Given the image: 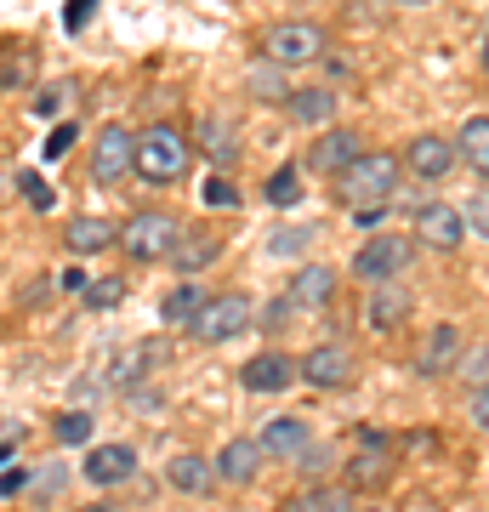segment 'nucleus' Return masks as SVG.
I'll return each mask as SVG.
<instances>
[{
  "label": "nucleus",
  "instance_id": "obj_1",
  "mask_svg": "<svg viewBox=\"0 0 489 512\" xmlns=\"http://www.w3.org/2000/svg\"><path fill=\"white\" fill-rule=\"evenodd\" d=\"M188 154H194V137H182L171 120H160V126H148L143 137H137V165H131V177H143V183L154 188H171L188 177Z\"/></svg>",
  "mask_w": 489,
  "mask_h": 512
},
{
  "label": "nucleus",
  "instance_id": "obj_2",
  "mask_svg": "<svg viewBox=\"0 0 489 512\" xmlns=\"http://www.w3.org/2000/svg\"><path fill=\"white\" fill-rule=\"evenodd\" d=\"M399 183H404V160L370 148V154H359V160L336 177V194H342L347 205H387L399 194Z\"/></svg>",
  "mask_w": 489,
  "mask_h": 512
},
{
  "label": "nucleus",
  "instance_id": "obj_3",
  "mask_svg": "<svg viewBox=\"0 0 489 512\" xmlns=\"http://www.w3.org/2000/svg\"><path fill=\"white\" fill-rule=\"evenodd\" d=\"M325 52H330V35H325V23H313V18H279L262 29V57L279 63V69L319 63Z\"/></svg>",
  "mask_w": 489,
  "mask_h": 512
},
{
  "label": "nucleus",
  "instance_id": "obj_4",
  "mask_svg": "<svg viewBox=\"0 0 489 512\" xmlns=\"http://www.w3.org/2000/svg\"><path fill=\"white\" fill-rule=\"evenodd\" d=\"M410 262H416V239L410 234H370L359 251H353L347 274L359 279V285H399Z\"/></svg>",
  "mask_w": 489,
  "mask_h": 512
},
{
  "label": "nucleus",
  "instance_id": "obj_5",
  "mask_svg": "<svg viewBox=\"0 0 489 512\" xmlns=\"http://www.w3.org/2000/svg\"><path fill=\"white\" fill-rule=\"evenodd\" d=\"M182 239V222L171 217V211H137V217L120 222V256L126 262H171V251H177Z\"/></svg>",
  "mask_w": 489,
  "mask_h": 512
},
{
  "label": "nucleus",
  "instance_id": "obj_6",
  "mask_svg": "<svg viewBox=\"0 0 489 512\" xmlns=\"http://www.w3.org/2000/svg\"><path fill=\"white\" fill-rule=\"evenodd\" d=\"M296 376H302L313 393H347L353 376H359V359H353L347 342H319V348H308L296 359Z\"/></svg>",
  "mask_w": 489,
  "mask_h": 512
},
{
  "label": "nucleus",
  "instance_id": "obj_7",
  "mask_svg": "<svg viewBox=\"0 0 489 512\" xmlns=\"http://www.w3.org/2000/svg\"><path fill=\"white\" fill-rule=\"evenodd\" d=\"M256 319L251 296L245 291H222L205 302V313L194 319V342H205V348H222V342H234V336H245Z\"/></svg>",
  "mask_w": 489,
  "mask_h": 512
},
{
  "label": "nucleus",
  "instance_id": "obj_8",
  "mask_svg": "<svg viewBox=\"0 0 489 512\" xmlns=\"http://www.w3.org/2000/svg\"><path fill=\"white\" fill-rule=\"evenodd\" d=\"M131 165H137V131L131 126H103L97 131V143H91V183L97 188H114V183H126L131 177Z\"/></svg>",
  "mask_w": 489,
  "mask_h": 512
},
{
  "label": "nucleus",
  "instance_id": "obj_9",
  "mask_svg": "<svg viewBox=\"0 0 489 512\" xmlns=\"http://www.w3.org/2000/svg\"><path fill=\"white\" fill-rule=\"evenodd\" d=\"M410 217H416V245H427V251H461V239L472 234L467 211L450 200H421Z\"/></svg>",
  "mask_w": 489,
  "mask_h": 512
},
{
  "label": "nucleus",
  "instance_id": "obj_10",
  "mask_svg": "<svg viewBox=\"0 0 489 512\" xmlns=\"http://www.w3.org/2000/svg\"><path fill=\"white\" fill-rule=\"evenodd\" d=\"M404 171L416 177V183H444L455 171V160H461V148L450 143V137H438V131H416L410 143H404Z\"/></svg>",
  "mask_w": 489,
  "mask_h": 512
},
{
  "label": "nucleus",
  "instance_id": "obj_11",
  "mask_svg": "<svg viewBox=\"0 0 489 512\" xmlns=\"http://www.w3.org/2000/svg\"><path fill=\"white\" fill-rule=\"evenodd\" d=\"M290 382H302V376H296V359H290L285 348H262L239 365V387H245L251 399H273V393H285Z\"/></svg>",
  "mask_w": 489,
  "mask_h": 512
},
{
  "label": "nucleus",
  "instance_id": "obj_12",
  "mask_svg": "<svg viewBox=\"0 0 489 512\" xmlns=\"http://www.w3.org/2000/svg\"><path fill=\"white\" fill-rule=\"evenodd\" d=\"M359 154H364L359 131H347V126H325V131H319V137H313V143H308V154H302V165H308V171H319V177H330V183H336V177H342L347 165L359 160Z\"/></svg>",
  "mask_w": 489,
  "mask_h": 512
},
{
  "label": "nucleus",
  "instance_id": "obj_13",
  "mask_svg": "<svg viewBox=\"0 0 489 512\" xmlns=\"http://www.w3.org/2000/svg\"><path fill=\"white\" fill-rule=\"evenodd\" d=\"M461 348H467V342H461V325H450V319L433 325L416 348V376H427V382H433V376H450V370L461 365Z\"/></svg>",
  "mask_w": 489,
  "mask_h": 512
},
{
  "label": "nucleus",
  "instance_id": "obj_14",
  "mask_svg": "<svg viewBox=\"0 0 489 512\" xmlns=\"http://www.w3.org/2000/svg\"><path fill=\"white\" fill-rule=\"evenodd\" d=\"M336 109H342V103H336V86H325V80H319V86H296V92L285 97V120L302 126V131H325L330 120H336Z\"/></svg>",
  "mask_w": 489,
  "mask_h": 512
},
{
  "label": "nucleus",
  "instance_id": "obj_15",
  "mask_svg": "<svg viewBox=\"0 0 489 512\" xmlns=\"http://www.w3.org/2000/svg\"><path fill=\"white\" fill-rule=\"evenodd\" d=\"M285 296H290V308H296V313L330 308V296H336V268H330V262H302V268L290 274Z\"/></svg>",
  "mask_w": 489,
  "mask_h": 512
},
{
  "label": "nucleus",
  "instance_id": "obj_16",
  "mask_svg": "<svg viewBox=\"0 0 489 512\" xmlns=\"http://www.w3.org/2000/svg\"><path fill=\"white\" fill-rule=\"evenodd\" d=\"M262 461H268V450H262L256 439H228L217 450V461H211V467H217V484L245 490V484H256V478H262Z\"/></svg>",
  "mask_w": 489,
  "mask_h": 512
},
{
  "label": "nucleus",
  "instance_id": "obj_17",
  "mask_svg": "<svg viewBox=\"0 0 489 512\" xmlns=\"http://www.w3.org/2000/svg\"><path fill=\"white\" fill-rule=\"evenodd\" d=\"M194 148H200L217 171H234V165H239V131H234V120H228V114H200V126H194Z\"/></svg>",
  "mask_w": 489,
  "mask_h": 512
},
{
  "label": "nucleus",
  "instance_id": "obj_18",
  "mask_svg": "<svg viewBox=\"0 0 489 512\" xmlns=\"http://www.w3.org/2000/svg\"><path fill=\"white\" fill-rule=\"evenodd\" d=\"M137 473V450L131 444H97L86 461H80V478L97 484V490H114V484H126Z\"/></svg>",
  "mask_w": 489,
  "mask_h": 512
},
{
  "label": "nucleus",
  "instance_id": "obj_19",
  "mask_svg": "<svg viewBox=\"0 0 489 512\" xmlns=\"http://www.w3.org/2000/svg\"><path fill=\"white\" fill-rule=\"evenodd\" d=\"M410 313H416V296L404 291V285H370V302H364V330L387 336V330H399Z\"/></svg>",
  "mask_w": 489,
  "mask_h": 512
},
{
  "label": "nucleus",
  "instance_id": "obj_20",
  "mask_svg": "<svg viewBox=\"0 0 489 512\" xmlns=\"http://www.w3.org/2000/svg\"><path fill=\"white\" fill-rule=\"evenodd\" d=\"M63 245H69V256H103L109 245H120V228L103 211H86V217H74L63 228Z\"/></svg>",
  "mask_w": 489,
  "mask_h": 512
},
{
  "label": "nucleus",
  "instance_id": "obj_21",
  "mask_svg": "<svg viewBox=\"0 0 489 512\" xmlns=\"http://www.w3.org/2000/svg\"><path fill=\"white\" fill-rule=\"evenodd\" d=\"M256 444H262L273 461H302V450L313 444V433H308V421L302 416H273L268 427L256 433Z\"/></svg>",
  "mask_w": 489,
  "mask_h": 512
},
{
  "label": "nucleus",
  "instance_id": "obj_22",
  "mask_svg": "<svg viewBox=\"0 0 489 512\" xmlns=\"http://www.w3.org/2000/svg\"><path fill=\"white\" fill-rule=\"evenodd\" d=\"M165 484H171L177 495H194V501H200V495L217 490V467H211L205 456H171V467H165Z\"/></svg>",
  "mask_w": 489,
  "mask_h": 512
},
{
  "label": "nucleus",
  "instance_id": "obj_23",
  "mask_svg": "<svg viewBox=\"0 0 489 512\" xmlns=\"http://www.w3.org/2000/svg\"><path fill=\"white\" fill-rule=\"evenodd\" d=\"M245 92H251L256 103H273V109H285V97L296 92V86H290V74L279 69V63H268V57H256L251 69H245Z\"/></svg>",
  "mask_w": 489,
  "mask_h": 512
},
{
  "label": "nucleus",
  "instance_id": "obj_24",
  "mask_svg": "<svg viewBox=\"0 0 489 512\" xmlns=\"http://www.w3.org/2000/svg\"><path fill=\"white\" fill-rule=\"evenodd\" d=\"M279 512H359L347 484H313V490H296Z\"/></svg>",
  "mask_w": 489,
  "mask_h": 512
},
{
  "label": "nucleus",
  "instance_id": "obj_25",
  "mask_svg": "<svg viewBox=\"0 0 489 512\" xmlns=\"http://www.w3.org/2000/svg\"><path fill=\"white\" fill-rule=\"evenodd\" d=\"M217 251H222V239L217 234H182L177 239V251H171V268H177L182 279H194L200 274V268H211V262H217Z\"/></svg>",
  "mask_w": 489,
  "mask_h": 512
},
{
  "label": "nucleus",
  "instance_id": "obj_26",
  "mask_svg": "<svg viewBox=\"0 0 489 512\" xmlns=\"http://www.w3.org/2000/svg\"><path fill=\"white\" fill-rule=\"evenodd\" d=\"M205 302H211V296H205L200 285H194V279H182L177 291H165L160 319H165V325H177V330H194V319L205 313Z\"/></svg>",
  "mask_w": 489,
  "mask_h": 512
},
{
  "label": "nucleus",
  "instance_id": "obj_27",
  "mask_svg": "<svg viewBox=\"0 0 489 512\" xmlns=\"http://www.w3.org/2000/svg\"><path fill=\"white\" fill-rule=\"evenodd\" d=\"M393 456H399V450H359V444H353V461H347V490H376V484H387Z\"/></svg>",
  "mask_w": 489,
  "mask_h": 512
},
{
  "label": "nucleus",
  "instance_id": "obj_28",
  "mask_svg": "<svg viewBox=\"0 0 489 512\" xmlns=\"http://www.w3.org/2000/svg\"><path fill=\"white\" fill-rule=\"evenodd\" d=\"M455 148H461L467 171H478V177L489 183V114H467V120H461V137H455Z\"/></svg>",
  "mask_w": 489,
  "mask_h": 512
},
{
  "label": "nucleus",
  "instance_id": "obj_29",
  "mask_svg": "<svg viewBox=\"0 0 489 512\" xmlns=\"http://www.w3.org/2000/svg\"><path fill=\"white\" fill-rule=\"evenodd\" d=\"M154 365H160V348H154V342H137V348H126L120 359H114L109 382H114V387H137Z\"/></svg>",
  "mask_w": 489,
  "mask_h": 512
},
{
  "label": "nucleus",
  "instance_id": "obj_30",
  "mask_svg": "<svg viewBox=\"0 0 489 512\" xmlns=\"http://www.w3.org/2000/svg\"><path fill=\"white\" fill-rule=\"evenodd\" d=\"M91 433H97V421H91L86 410H63V416L52 421V439L63 444V450H80V444H91Z\"/></svg>",
  "mask_w": 489,
  "mask_h": 512
},
{
  "label": "nucleus",
  "instance_id": "obj_31",
  "mask_svg": "<svg viewBox=\"0 0 489 512\" xmlns=\"http://www.w3.org/2000/svg\"><path fill=\"white\" fill-rule=\"evenodd\" d=\"M262 194H268L273 211H290V205L302 200V171H296V165H279V171L268 177V188H262Z\"/></svg>",
  "mask_w": 489,
  "mask_h": 512
},
{
  "label": "nucleus",
  "instance_id": "obj_32",
  "mask_svg": "<svg viewBox=\"0 0 489 512\" xmlns=\"http://www.w3.org/2000/svg\"><path fill=\"white\" fill-rule=\"evenodd\" d=\"M200 200L211 205V211H239V183H234V171H211L200 183Z\"/></svg>",
  "mask_w": 489,
  "mask_h": 512
},
{
  "label": "nucleus",
  "instance_id": "obj_33",
  "mask_svg": "<svg viewBox=\"0 0 489 512\" xmlns=\"http://www.w3.org/2000/svg\"><path fill=\"white\" fill-rule=\"evenodd\" d=\"M80 296H86L91 313H109V308H120V302H126V279H120V274H103V279H91Z\"/></svg>",
  "mask_w": 489,
  "mask_h": 512
},
{
  "label": "nucleus",
  "instance_id": "obj_34",
  "mask_svg": "<svg viewBox=\"0 0 489 512\" xmlns=\"http://www.w3.org/2000/svg\"><path fill=\"white\" fill-rule=\"evenodd\" d=\"M455 376L467 387H484L489 382V342H478V348H461V365H455Z\"/></svg>",
  "mask_w": 489,
  "mask_h": 512
},
{
  "label": "nucleus",
  "instance_id": "obj_35",
  "mask_svg": "<svg viewBox=\"0 0 489 512\" xmlns=\"http://www.w3.org/2000/svg\"><path fill=\"white\" fill-rule=\"evenodd\" d=\"M74 137H80V126H74V120H57V131H46V143H40V160L46 165L63 160V154L74 148Z\"/></svg>",
  "mask_w": 489,
  "mask_h": 512
},
{
  "label": "nucleus",
  "instance_id": "obj_36",
  "mask_svg": "<svg viewBox=\"0 0 489 512\" xmlns=\"http://www.w3.org/2000/svg\"><path fill=\"white\" fill-rule=\"evenodd\" d=\"M69 103V80H52V86H40L35 92V120H57Z\"/></svg>",
  "mask_w": 489,
  "mask_h": 512
},
{
  "label": "nucleus",
  "instance_id": "obj_37",
  "mask_svg": "<svg viewBox=\"0 0 489 512\" xmlns=\"http://www.w3.org/2000/svg\"><path fill=\"white\" fill-rule=\"evenodd\" d=\"M18 194L35 205V211H52V205H57V194L46 188V177H40V171H18Z\"/></svg>",
  "mask_w": 489,
  "mask_h": 512
},
{
  "label": "nucleus",
  "instance_id": "obj_38",
  "mask_svg": "<svg viewBox=\"0 0 489 512\" xmlns=\"http://www.w3.org/2000/svg\"><path fill=\"white\" fill-rule=\"evenodd\" d=\"M461 211H467V228H472V234H478V239H489V183L478 188V194H472V200L461 205Z\"/></svg>",
  "mask_w": 489,
  "mask_h": 512
},
{
  "label": "nucleus",
  "instance_id": "obj_39",
  "mask_svg": "<svg viewBox=\"0 0 489 512\" xmlns=\"http://www.w3.org/2000/svg\"><path fill=\"white\" fill-rule=\"evenodd\" d=\"M308 245H313V228H285V234H273V239H268V251H273V256L308 251Z\"/></svg>",
  "mask_w": 489,
  "mask_h": 512
},
{
  "label": "nucleus",
  "instance_id": "obj_40",
  "mask_svg": "<svg viewBox=\"0 0 489 512\" xmlns=\"http://www.w3.org/2000/svg\"><path fill=\"white\" fill-rule=\"evenodd\" d=\"M467 421L489 433V382L484 387H467Z\"/></svg>",
  "mask_w": 489,
  "mask_h": 512
},
{
  "label": "nucleus",
  "instance_id": "obj_41",
  "mask_svg": "<svg viewBox=\"0 0 489 512\" xmlns=\"http://www.w3.org/2000/svg\"><path fill=\"white\" fill-rule=\"evenodd\" d=\"M69 484V467H40L35 478H29V490H40V495H57Z\"/></svg>",
  "mask_w": 489,
  "mask_h": 512
},
{
  "label": "nucleus",
  "instance_id": "obj_42",
  "mask_svg": "<svg viewBox=\"0 0 489 512\" xmlns=\"http://www.w3.org/2000/svg\"><path fill=\"white\" fill-rule=\"evenodd\" d=\"M381 222H387V205H353V228H364V234H381Z\"/></svg>",
  "mask_w": 489,
  "mask_h": 512
},
{
  "label": "nucleus",
  "instance_id": "obj_43",
  "mask_svg": "<svg viewBox=\"0 0 489 512\" xmlns=\"http://www.w3.org/2000/svg\"><path fill=\"white\" fill-rule=\"evenodd\" d=\"M353 444H359V450H399L393 433H381V427H353Z\"/></svg>",
  "mask_w": 489,
  "mask_h": 512
},
{
  "label": "nucleus",
  "instance_id": "obj_44",
  "mask_svg": "<svg viewBox=\"0 0 489 512\" xmlns=\"http://www.w3.org/2000/svg\"><path fill=\"white\" fill-rule=\"evenodd\" d=\"M290 313H296V308H290V296H273L268 313H262V330H285V325H290Z\"/></svg>",
  "mask_w": 489,
  "mask_h": 512
},
{
  "label": "nucleus",
  "instance_id": "obj_45",
  "mask_svg": "<svg viewBox=\"0 0 489 512\" xmlns=\"http://www.w3.org/2000/svg\"><path fill=\"white\" fill-rule=\"evenodd\" d=\"M319 63H325V86H342V80H353V63H347V57L325 52Z\"/></svg>",
  "mask_w": 489,
  "mask_h": 512
},
{
  "label": "nucleus",
  "instance_id": "obj_46",
  "mask_svg": "<svg viewBox=\"0 0 489 512\" xmlns=\"http://www.w3.org/2000/svg\"><path fill=\"white\" fill-rule=\"evenodd\" d=\"M23 490H29V473L6 467V473H0V495H23Z\"/></svg>",
  "mask_w": 489,
  "mask_h": 512
},
{
  "label": "nucleus",
  "instance_id": "obj_47",
  "mask_svg": "<svg viewBox=\"0 0 489 512\" xmlns=\"http://www.w3.org/2000/svg\"><path fill=\"white\" fill-rule=\"evenodd\" d=\"M86 285H91V279L80 274V268H69V274H63V291H86Z\"/></svg>",
  "mask_w": 489,
  "mask_h": 512
},
{
  "label": "nucleus",
  "instance_id": "obj_48",
  "mask_svg": "<svg viewBox=\"0 0 489 512\" xmlns=\"http://www.w3.org/2000/svg\"><path fill=\"white\" fill-rule=\"evenodd\" d=\"M6 188H18V177L6 171V160H0V200H6Z\"/></svg>",
  "mask_w": 489,
  "mask_h": 512
},
{
  "label": "nucleus",
  "instance_id": "obj_49",
  "mask_svg": "<svg viewBox=\"0 0 489 512\" xmlns=\"http://www.w3.org/2000/svg\"><path fill=\"white\" fill-rule=\"evenodd\" d=\"M478 63H484V74H489V23H484V46H478Z\"/></svg>",
  "mask_w": 489,
  "mask_h": 512
},
{
  "label": "nucleus",
  "instance_id": "obj_50",
  "mask_svg": "<svg viewBox=\"0 0 489 512\" xmlns=\"http://www.w3.org/2000/svg\"><path fill=\"white\" fill-rule=\"evenodd\" d=\"M0 461H12V439H6V444H0Z\"/></svg>",
  "mask_w": 489,
  "mask_h": 512
},
{
  "label": "nucleus",
  "instance_id": "obj_51",
  "mask_svg": "<svg viewBox=\"0 0 489 512\" xmlns=\"http://www.w3.org/2000/svg\"><path fill=\"white\" fill-rule=\"evenodd\" d=\"M359 512H393V507H381V501H376V507H359Z\"/></svg>",
  "mask_w": 489,
  "mask_h": 512
},
{
  "label": "nucleus",
  "instance_id": "obj_52",
  "mask_svg": "<svg viewBox=\"0 0 489 512\" xmlns=\"http://www.w3.org/2000/svg\"><path fill=\"white\" fill-rule=\"evenodd\" d=\"M399 6H427V0H399Z\"/></svg>",
  "mask_w": 489,
  "mask_h": 512
}]
</instances>
